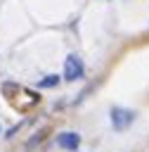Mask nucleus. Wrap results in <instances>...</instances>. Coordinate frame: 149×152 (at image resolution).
<instances>
[{"instance_id":"nucleus-4","label":"nucleus","mask_w":149,"mask_h":152,"mask_svg":"<svg viewBox=\"0 0 149 152\" xmlns=\"http://www.w3.org/2000/svg\"><path fill=\"white\" fill-rule=\"evenodd\" d=\"M54 86H59V76L57 74H50V76L38 81V88H54Z\"/></svg>"},{"instance_id":"nucleus-1","label":"nucleus","mask_w":149,"mask_h":152,"mask_svg":"<svg viewBox=\"0 0 149 152\" xmlns=\"http://www.w3.org/2000/svg\"><path fill=\"white\" fill-rule=\"evenodd\" d=\"M85 76V66H83V59L78 55H69L64 59V78L66 81H80Z\"/></svg>"},{"instance_id":"nucleus-2","label":"nucleus","mask_w":149,"mask_h":152,"mask_svg":"<svg viewBox=\"0 0 149 152\" xmlns=\"http://www.w3.org/2000/svg\"><path fill=\"white\" fill-rule=\"evenodd\" d=\"M109 116H111V126L116 131H125L135 121V112L132 109H125V107H111Z\"/></svg>"},{"instance_id":"nucleus-3","label":"nucleus","mask_w":149,"mask_h":152,"mask_svg":"<svg viewBox=\"0 0 149 152\" xmlns=\"http://www.w3.org/2000/svg\"><path fill=\"white\" fill-rule=\"evenodd\" d=\"M57 145L64 147V150H78V145H80V135H78L76 131L57 133Z\"/></svg>"}]
</instances>
